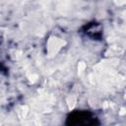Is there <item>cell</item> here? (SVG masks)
Segmentation results:
<instances>
[{"label": "cell", "instance_id": "1", "mask_svg": "<svg viewBox=\"0 0 126 126\" xmlns=\"http://www.w3.org/2000/svg\"><path fill=\"white\" fill-rule=\"evenodd\" d=\"M64 42H62L61 40L57 39V38H53L49 41L48 43V52L50 53V56H52V54L56 53L57 50L60 48V46L63 44Z\"/></svg>", "mask_w": 126, "mask_h": 126}, {"label": "cell", "instance_id": "2", "mask_svg": "<svg viewBox=\"0 0 126 126\" xmlns=\"http://www.w3.org/2000/svg\"><path fill=\"white\" fill-rule=\"evenodd\" d=\"M67 101H68L69 108H73L74 105H75V103H76V98L74 96H69L68 99H67Z\"/></svg>", "mask_w": 126, "mask_h": 126}, {"label": "cell", "instance_id": "3", "mask_svg": "<svg viewBox=\"0 0 126 126\" xmlns=\"http://www.w3.org/2000/svg\"><path fill=\"white\" fill-rule=\"evenodd\" d=\"M78 69H79V71H80V73L81 72H83L84 71V69H85V64L82 62V63H80L79 64V67H78Z\"/></svg>", "mask_w": 126, "mask_h": 126}]
</instances>
